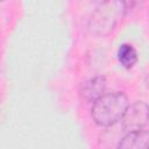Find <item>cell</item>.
Instances as JSON below:
<instances>
[{"mask_svg":"<svg viewBox=\"0 0 149 149\" xmlns=\"http://www.w3.org/2000/svg\"><path fill=\"white\" fill-rule=\"evenodd\" d=\"M128 106V98L125 93L109 92L102 94L93 102L91 115L97 125L108 127L122 119Z\"/></svg>","mask_w":149,"mask_h":149,"instance_id":"1","label":"cell"},{"mask_svg":"<svg viewBox=\"0 0 149 149\" xmlns=\"http://www.w3.org/2000/svg\"><path fill=\"white\" fill-rule=\"evenodd\" d=\"M123 12V3L119 1H109L101 5L100 8L95 12L92 19V29L100 30L104 33L106 29L109 30L114 27L115 22L119 20L120 15Z\"/></svg>","mask_w":149,"mask_h":149,"instance_id":"2","label":"cell"},{"mask_svg":"<svg viewBox=\"0 0 149 149\" xmlns=\"http://www.w3.org/2000/svg\"><path fill=\"white\" fill-rule=\"evenodd\" d=\"M121 121L128 133L142 129L149 121V106L143 101L133 102L128 106Z\"/></svg>","mask_w":149,"mask_h":149,"instance_id":"3","label":"cell"},{"mask_svg":"<svg viewBox=\"0 0 149 149\" xmlns=\"http://www.w3.org/2000/svg\"><path fill=\"white\" fill-rule=\"evenodd\" d=\"M118 149H149V130L129 132L120 141Z\"/></svg>","mask_w":149,"mask_h":149,"instance_id":"4","label":"cell"},{"mask_svg":"<svg viewBox=\"0 0 149 149\" xmlns=\"http://www.w3.org/2000/svg\"><path fill=\"white\" fill-rule=\"evenodd\" d=\"M105 88H106V79H105V77L98 76V77H94V78L87 80L85 84H83L81 94H83L85 100L94 102L102 94H105L104 93Z\"/></svg>","mask_w":149,"mask_h":149,"instance_id":"5","label":"cell"},{"mask_svg":"<svg viewBox=\"0 0 149 149\" xmlns=\"http://www.w3.org/2000/svg\"><path fill=\"white\" fill-rule=\"evenodd\" d=\"M118 58H119V62L121 63V65L129 69L136 63L137 54L130 44H122V45H120V48L118 50Z\"/></svg>","mask_w":149,"mask_h":149,"instance_id":"6","label":"cell"}]
</instances>
